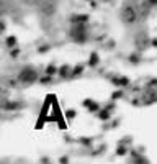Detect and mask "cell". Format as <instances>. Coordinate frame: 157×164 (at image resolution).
Returning a JSON list of instances; mask_svg holds the SVG:
<instances>
[{
  "instance_id": "cell-1",
  "label": "cell",
  "mask_w": 157,
  "mask_h": 164,
  "mask_svg": "<svg viewBox=\"0 0 157 164\" xmlns=\"http://www.w3.org/2000/svg\"><path fill=\"white\" fill-rule=\"evenodd\" d=\"M96 62H98V56H96L95 53L90 54V64H96Z\"/></svg>"
},
{
  "instance_id": "cell-2",
  "label": "cell",
  "mask_w": 157,
  "mask_h": 164,
  "mask_svg": "<svg viewBox=\"0 0 157 164\" xmlns=\"http://www.w3.org/2000/svg\"><path fill=\"white\" fill-rule=\"evenodd\" d=\"M54 72H56V67H52V66H49V67H47V74H49V75H52Z\"/></svg>"
},
{
  "instance_id": "cell-3",
  "label": "cell",
  "mask_w": 157,
  "mask_h": 164,
  "mask_svg": "<svg viewBox=\"0 0 157 164\" xmlns=\"http://www.w3.org/2000/svg\"><path fill=\"white\" fill-rule=\"evenodd\" d=\"M67 117H69V118H74V117H75V112H74V110H69V112H67Z\"/></svg>"
},
{
  "instance_id": "cell-4",
  "label": "cell",
  "mask_w": 157,
  "mask_h": 164,
  "mask_svg": "<svg viewBox=\"0 0 157 164\" xmlns=\"http://www.w3.org/2000/svg\"><path fill=\"white\" fill-rule=\"evenodd\" d=\"M15 41H17V39H15L13 36H10V38H8V45H15Z\"/></svg>"
}]
</instances>
